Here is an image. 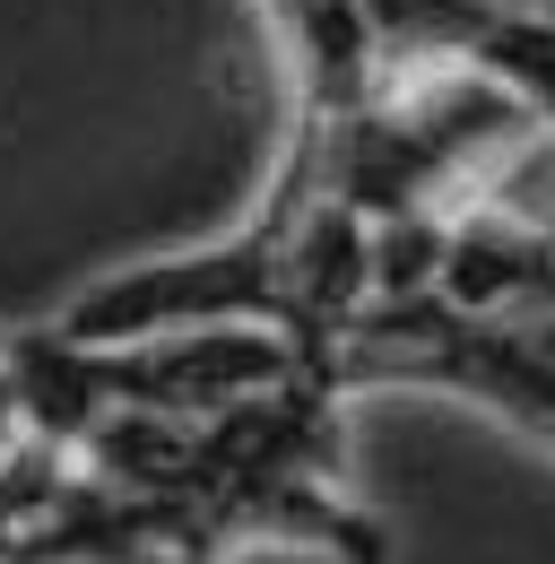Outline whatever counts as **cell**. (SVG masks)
I'll return each instance as SVG.
<instances>
[{
    "label": "cell",
    "mask_w": 555,
    "mask_h": 564,
    "mask_svg": "<svg viewBox=\"0 0 555 564\" xmlns=\"http://www.w3.org/2000/svg\"><path fill=\"white\" fill-rule=\"evenodd\" d=\"M494 9H547V0H494Z\"/></svg>",
    "instance_id": "4"
},
{
    "label": "cell",
    "mask_w": 555,
    "mask_h": 564,
    "mask_svg": "<svg viewBox=\"0 0 555 564\" xmlns=\"http://www.w3.org/2000/svg\"><path fill=\"white\" fill-rule=\"evenodd\" d=\"M538 226H547V243H555V200H547V217H538Z\"/></svg>",
    "instance_id": "5"
},
{
    "label": "cell",
    "mask_w": 555,
    "mask_h": 564,
    "mask_svg": "<svg viewBox=\"0 0 555 564\" xmlns=\"http://www.w3.org/2000/svg\"><path fill=\"white\" fill-rule=\"evenodd\" d=\"M547 9H555V0H547Z\"/></svg>",
    "instance_id": "6"
},
{
    "label": "cell",
    "mask_w": 555,
    "mask_h": 564,
    "mask_svg": "<svg viewBox=\"0 0 555 564\" xmlns=\"http://www.w3.org/2000/svg\"><path fill=\"white\" fill-rule=\"evenodd\" d=\"M356 382H434V391L486 400L503 425L538 434L555 452V348H538L521 322L451 313L443 295L364 304L330 356V391H356Z\"/></svg>",
    "instance_id": "1"
},
{
    "label": "cell",
    "mask_w": 555,
    "mask_h": 564,
    "mask_svg": "<svg viewBox=\"0 0 555 564\" xmlns=\"http://www.w3.org/2000/svg\"><path fill=\"white\" fill-rule=\"evenodd\" d=\"M18 443V417H9V382H0V452Z\"/></svg>",
    "instance_id": "3"
},
{
    "label": "cell",
    "mask_w": 555,
    "mask_h": 564,
    "mask_svg": "<svg viewBox=\"0 0 555 564\" xmlns=\"http://www.w3.org/2000/svg\"><path fill=\"white\" fill-rule=\"evenodd\" d=\"M295 70V113L304 122H347L373 87H382V53L356 0H261Z\"/></svg>",
    "instance_id": "2"
}]
</instances>
